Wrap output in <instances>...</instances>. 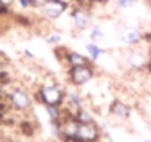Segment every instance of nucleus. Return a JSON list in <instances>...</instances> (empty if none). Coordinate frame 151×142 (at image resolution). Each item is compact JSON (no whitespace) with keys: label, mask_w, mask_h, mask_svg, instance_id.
Wrapping results in <instances>:
<instances>
[{"label":"nucleus","mask_w":151,"mask_h":142,"mask_svg":"<svg viewBox=\"0 0 151 142\" xmlns=\"http://www.w3.org/2000/svg\"><path fill=\"white\" fill-rule=\"evenodd\" d=\"M35 100L43 104V105H56V107H63L66 101V90L56 82L51 84H43L38 87L35 93Z\"/></svg>","instance_id":"nucleus-1"},{"label":"nucleus","mask_w":151,"mask_h":142,"mask_svg":"<svg viewBox=\"0 0 151 142\" xmlns=\"http://www.w3.org/2000/svg\"><path fill=\"white\" fill-rule=\"evenodd\" d=\"M97 75V69L96 66L91 63L87 65H81V66H72L66 69V78L70 87L79 88L85 84H88L90 81H93Z\"/></svg>","instance_id":"nucleus-2"},{"label":"nucleus","mask_w":151,"mask_h":142,"mask_svg":"<svg viewBox=\"0 0 151 142\" xmlns=\"http://www.w3.org/2000/svg\"><path fill=\"white\" fill-rule=\"evenodd\" d=\"M40 9L47 19L54 21V19H59L69 9V3L66 0H43L40 4Z\"/></svg>","instance_id":"nucleus-3"},{"label":"nucleus","mask_w":151,"mask_h":142,"mask_svg":"<svg viewBox=\"0 0 151 142\" xmlns=\"http://www.w3.org/2000/svg\"><path fill=\"white\" fill-rule=\"evenodd\" d=\"M10 105L18 111H29L32 108V97L22 88H15L9 94Z\"/></svg>","instance_id":"nucleus-4"},{"label":"nucleus","mask_w":151,"mask_h":142,"mask_svg":"<svg viewBox=\"0 0 151 142\" xmlns=\"http://www.w3.org/2000/svg\"><path fill=\"white\" fill-rule=\"evenodd\" d=\"M148 57H150V54L145 50H142V48H139L137 46V47H132L128 51V54H126V63H128V66L132 70L141 72L142 67H144V65L147 63Z\"/></svg>","instance_id":"nucleus-5"},{"label":"nucleus","mask_w":151,"mask_h":142,"mask_svg":"<svg viewBox=\"0 0 151 142\" xmlns=\"http://www.w3.org/2000/svg\"><path fill=\"white\" fill-rule=\"evenodd\" d=\"M70 18L73 21V27L78 31H84L91 25V13L85 9V7H73L70 12Z\"/></svg>","instance_id":"nucleus-6"},{"label":"nucleus","mask_w":151,"mask_h":142,"mask_svg":"<svg viewBox=\"0 0 151 142\" xmlns=\"http://www.w3.org/2000/svg\"><path fill=\"white\" fill-rule=\"evenodd\" d=\"M109 114L120 120H128L131 117V105L119 98H114L109 104Z\"/></svg>","instance_id":"nucleus-7"},{"label":"nucleus","mask_w":151,"mask_h":142,"mask_svg":"<svg viewBox=\"0 0 151 142\" xmlns=\"http://www.w3.org/2000/svg\"><path fill=\"white\" fill-rule=\"evenodd\" d=\"M120 40L125 46L128 47H137L141 44L142 41V32L138 29V28H134V27H128L122 31L120 34Z\"/></svg>","instance_id":"nucleus-8"},{"label":"nucleus","mask_w":151,"mask_h":142,"mask_svg":"<svg viewBox=\"0 0 151 142\" xmlns=\"http://www.w3.org/2000/svg\"><path fill=\"white\" fill-rule=\"evenodd\" d=\"M91 63V59L87 57L85 54H81L78 51L69 50L68 51V57H66V66L72 67V66H81V65H87Z\"/></svg>","instance_id":"nucleus-9"},{"label":"nucleus","mask_w":151,"mask_h":142,"mask_svg":"<svg viewBox=\"0 0 151 142\" xmlns=\"http://www.w3.org/2000/svg\"><path fill=\"white\" fill-rule=\"evenodd\" d=\"M82 104H84L82 97L78 94V93H75V91H68V90H66V101H65V105H66V107H69L70 110H78V108L84 107Z\"/></svg>","instance_id":"nucleus-10"},{"label":"nucleus","mask_w":151,"mask_h":142,"mask_svg":"<svg viewBox=\"0 0 151 142\" xmlns=\"http://www.w3.org/2000/svg\"><path fill=\"white\" fill-rule=\"evenodd\" d=\"M87 51H88V57L91 59V62H99L100 56H103L106 53L104 48H101L99 44L96 43H90L87 44Z\"/></svg>","instance_id":"nucleus-11"},{"label":"nucleus","mask_w":151,"mask_h":142,"mask_svg":"<svg viewBox=\"0 0 151 142\" xmlns=\"http://www.w3.org/2000/svg\"><path fill=\"white\" fill-rule=\"evenodd\" d=\"M68 51H69V48L65 47V46H60V44L54 46V48H53V54H54V57H56V59H57V62H59L60 65H63V66H66Z\"/></svg>","instance_id":"nucleus-12"},{"label":"nucleus","mask_w":151,"mask_h":142,"mask_svg":"<svg viewBox=\"0 0 151 142\" xmlns=\"http://www.w3.org/2000/svg\"><path fill=\"white\" fill-rule=\"evenodd\" d=\"M19 128H21V132L24 136H34L35 135V126L31 120H21Z\"/></svg>","instance_id":"nucleus-13"},{"label":"nucleus","mask_w":151,"mask_h":142,"mask_svg":"<svg viewBox=\"0 0 151 142\" xmlns=\"http://www.w3.org/2000/svg\"><path fill=\"white\" fill-rule=\"evenodd\" d=\"M46 108V113L49 116V119L51 120H56L59 117H62V107H56V105H44Z\"/></svg>","instance_id":"nucleus-14"},{"label":"nucleus","mask_w":151,"mask_h":142,"mask_svg":"<svg viewBox=\"0 0 151 142\" xmlns=\"http://www.w3.org/2000/svg\"><path fill=\"white\" fill-rule=\"evenodd\" d=\"M90 38H91V41L93 43H100L101 40H103V31H101L100 27H93L91 28V31H90Z\"/></svg>","instance_id":"nucleus-15"},{"label":"nucleus","mask_w":151,"mask_h":142,"mask_svg":"<svg viewBox=\"0 0 151 142\" xmlns=\"http://www.w3.org/2000/svg\"><path fill=\"white\" fill-rule=\"evenodd\" d=\"M135 1L137 0H116L117 7H120V9H129L135 4Z\"/></svg>","instance_id":"nucleus-16"},{"label":"nucleus","mask_w":151,"mask_h":142,"mask_svg":"<svg viewBox=\"0 0 151 142\" xmlns=\"http://www.w3.org/2000/svg\"><path fill=\"white\" fill-rule=\"evenodd\" d=\"M60 40H62V35L60 34H51V35H49L47 37V43L49 44H51V46H57L59 43H60Z\"/></svg>","instance_id":"nucleus-17"},{"label":"nucleus","mask_w":151,"mask_h":142,"mask_svg":"<svg viewBox=\"0 0 151 142\" xmlns=\"http://www.w3.org/2000/svg\"><path fill=\"white\" fill-rule=\"evenodd\" d=\"M18 3H19V4H21V7H24V9L31 7V6H29V3H28V0H18Z\"/></svg>","instance_id":"nucleus-18"},{"label":"nucleus","mask_w":151,"mask_h":142,"mask_svg":"<svg viewBox=\"0 0 151 142\" xmlns=\"http://www.w3.org/2000/svg\"><path fill=\"white\" fill-rule=\"evenodd\" d=\"M28 3H29L31 7H40V4H41L38 0H28Z\"/></svg>","instance_id":"nucleus-19"},{"label":"nucleus","mask_w":151,"mask_h":142,"mask_svg":"<svg viewBox=\"0 0 151 142\" xmlns=\"http://www.w3.org/2000/svg\"><path fill=\"white\" fill-rule=\"evenodd\" d=\"M24 54H25L27 57H29V59H35V56H34V54H32L29 50H24Z\"/></svg>","instance_id":"nucleus-20"},{"label":"nucleus","mask_w":151,"mask_h":142,"mask_svg":"<svg viewBox=\"0 0 151 142\" xmlns=\"http://www.w3.org/2000/svg\"><path fill=\"white\" fill-rule=\"evenodd\" d=\"M148 128H150V132H151V120H150V125H148Z\"/></svg>","instance_id":"nucleus-21"},{"label":"nucleus","mask_w":151,"mask_h":142,"mask_svg":"<svg viewBox=\"0 0 151 142\" xmlns=\"http://www.w3.org/2000/svg\"><path fill=\"white\" fill-rule=\"evenodd\" d=\"M144 142H151V141H144Z\"/></svg>","instance_id":"nucleus-22"},{"label":"nucleus","mask_w":151,"mask_h":142,"mask_svg":"<svg viewBox=\"0 0 151 142\" xmlns=\"http://www.w3.org/2000/svg\"><path fill=\"white\" fill-rule=\"evenodd\" d=\"M100 142H101V141H100Z\"/></svg>","instance_id":"nucleus-23"}]
</instances>
